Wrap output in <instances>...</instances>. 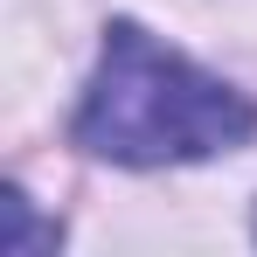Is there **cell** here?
I'll return each instance as SVG.
<instances>
[{
	"label": "cell",
	"instance_id": "obj_1",
	"mask_svg": "<svg viewBox=\"0 0 257 257\" xmlns=\"http://www.w3.org/2000/svg\"><path fill=\"white\" fill-rule=\"evenodd\" d=\"M257 132V104L209 77L139 21L104 28V56L77 104V146L118 167H181L229 153Z\"/></svg>",
	"mask_w": 257,
	"mask_h": 257
},
{
	"label": "cell",
	"instance_id": "obj_2",
	"mask_svg": "<svg viewBox=\"0 0 257 257\" xmlns=\"http://www.w3.org/2000/svg\"><path fill=\"white\" fill-rule=\"evenodd\" d=\"M0 209H7V222H14V229H7V257H35L42 243H56V229H35L28 195H14V188H7V202H0Z\"/></svg>",
	"mask_w": 257,
	"mask_h": 257
}]
</instances>
